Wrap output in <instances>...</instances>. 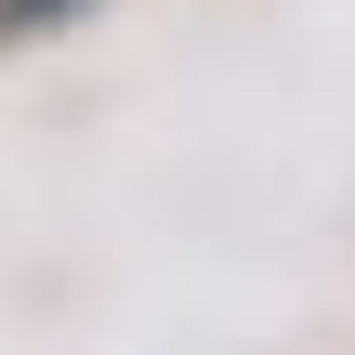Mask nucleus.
<instances>
[{
	"mask_svg": "<svg viewBox=\"0 0 355 355\" xmlns=\"http://www.w3.org/2000/svg\"><path fill=\"white\" fill-rule=\"evenodd\" d=\"M66 13H92V0H0V40H40V26H66Z\"/></svg>",
	"mask_w": 355,
	"mask_h": 355,
	"instance_id": "nucleus-1",
	"label": "nucleus"
}]
</instances>
